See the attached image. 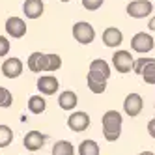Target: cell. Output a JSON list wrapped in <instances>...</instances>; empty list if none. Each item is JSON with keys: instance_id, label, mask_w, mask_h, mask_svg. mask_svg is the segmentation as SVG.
Wrapping results in <instances>:
<instances>
[{"instance_id": "cell-1", "label": "cell", "mask_w": 155, "mask_h": 155, "mask_svg": "<svg viewBox=\"0 0 155 155\" xmlns=\"http://www.w3.org/2000/svg\"><path fill=\"white\" fill-rule=\"evenodd\" d=\"M103 125V137L107 142H116L121 135V125H124V116L118 110H107L101 118Z\"/></svg>"}, {"instance_id": "cell-2", "label": "cell", "mask_w": 155, "mask_h": 155, "mask_svg": "<svg viewBox=\"0 0 155 155\" xmlns=\"http://www.w3.org/2000/svg\"><path fill=\"white\" fill-rule=\"evenodd\" d=\"M86 79L99 81V82H107V81L110 79V65H108V62L103 60V58H95V60H92L90 68H88Z\"/></svg>"}, {"instance_id": "cell-3", "label": "cell", "mask_w": 155, "mask_h": 155, "mask_svg": "<svg viewBox=\"0 0 155 155\" xmlns=\"http://www.w3.org/2000/svg\"><path fill=\"white\" fill-rule=\"evenodd\" d=\"M73 38L75 41H79L81 45H90V43L95 39V28L86 23V21H79V23L73 25Z\"/></svg>"}, {"instance_id": "cell-4", "label": "cell", "mask_w": 155, "mask_h": 155, "mask_svg": "<svg viewBox=\"0 0 155 155\" xmlns=\"http://www.w3.org/2000/svg\"><path fill=\"white\" fill-rule=\"evenodd\" d=\"M153 47H155V39L146 32H137L131 38V49L138 54H148L153 51Z\"/></svg>"}, {"instance_id": "cell-5", "label": "cell", "mask_w": 155, "mask_h": 155, "mask_svg": "<svg viewBox=\"0 0 155 155\" xmlns=\"http://www.w3.org/2000/svg\"><path fill=\"white\" fill-rule=\"evenodd\" d=\"M23 69H25V64L17 56L6 58L2 62V68H0V71H2V75L6 77V79H19V77L23 75Z\"/></svg>"}, {"instance_id": "cell-6", "label": "cell", "mask_w": 155, "mask_h": 155, "mask_svg": "<svg viewBox=\"0 0 155 155\" xmlns=\"http://www.w3.org/2000/svg\"><path fill=\"white\" fill-rule=\"evenodd\" d=\"M151 12H153V4L150 0H131L127 4V13L133 19H144L151 15Z\"/></svg>"}, {"instance_id": "cell-7", "label": "cell", "mask_w": 155, "mask_h": 155, "mask_svg": "<svg viewBox=\"0 0 155 155\" xmlns=\"http://www.w3.org/2000/svg\"><path fill=\"white\" fill-rule=\"evenodd\" d=\"M133 62H135V58L131 56L129 51H116L112 54V65L116 68L118 73H129V71H133Z\"/></svg>"}, {"instance_id": "cell-8", "label": "cell", "mask_w": 155, "mask_h": 155, "mask_svg": "<svg viewBox=\"0 0 155 155\" xmlns=\"http://www.w3.org/2000/svg\"><path fill=\"white\" fill-rule=\"evenodd\" d=\"M142 108H144V99H142V95L137 94V92L127 94L125 101H124V112L127 116H131V118H137L142 112Z\"/></svg>"}, {"instance_id": "cell-9", "label": "cell", "mask_w": 155, "mask_h": 155, "mask_svg": "<svg viewBox=\"0 0 155 155\" xmlns=\"http://www.w3.org/2000/svg\"><path fill=\"white\" fill-rule=\"evenodd\" d=\"M68 127L73 133H82L90 127V114L82 112V110H77V112H71V116L68 118Z\"/></svg>"}, {"instance_id": "cell-10", "label": "cell", "mask_w": 155, "mask_h": 155, "mask_svg": "<svg viewBox=\"0 0 155 155\" xmlns=\"http://www.w3.org/2000/svg\"><path fill=\"white\" fill-rule=\"evenodd\" d=\"M6 32L9 38L21 39L26 36V23L21 17H8L6 19Z\"/></svg>"}, {"instance_id": "cell-11", "label": "cell", "mask_w": 155, "mask_h": 155, "mask_svg": "<svg viewBox=\"0 0 155 155\" xmlns=\"http://www.w3.org/2000/svg\"><path fill=\"white\" fill-rule=\"evenodd\" d=\"M60 88V81L54 75H41L38 79V90L41 95H54Z\"/></svg>"}, {"instance_id": "cell-12", "label": "cell", "mask_w": 155, "mask_h": 155, "mask_svg": "<svg viewBox=\"0 0 155 155\" xmlns=\"http://www.w3.org/2000/svg\"><path fill=\"white\" fill-rule=\"evenodd\" d=\"M45 140H47V137L41 131H28L23 138V146L28 151H39L43 148V144H45Z\"/></svg>"}, {"instance_id": "cell-13", "label": "cell", "mask_w": 155, "mask_h": 155, "mask_svg": "<svg viewBox=\"0 0 155 155\" xmlns=\"http://www.w3.org/2000/svg\"><path fill=\"white\" fill-rule=\"evenodd\" d=\"M103 43H105V47L108 49H116L120 47L121 43H124V34H121V30L116 28V26H108L103 30V36H101Z\"/></svg>"}, {"instance_id": "cell-14", "label": "cell", "mask_w": 155, "mask_h": 155, "mask_svg": "<svg viewBox=\"0 0 155 155\" xmlns=\"http://www.w3.org/2000/svg\"><path fill=\"white\" fill-rule=\"evenodd\" d=\"M26 68L32 73H41V71H47V54L45 52H32L28 60H26Z\"/></svg>"}, {"instance_id": "cell-15", "label": "cell", "mask_w": 155, "mask_h": 155, "mask_svg": "<svg viewBox=\"0 0 155 155\" xmlns=\"http://www.w3.org/2000/svg\"><path fill=\"white\" fill-rule=\"evenodd\" d=\"M43 9H45V4L43 0H25L23 4V13L26 15V19H39L43 15Z\"/></svg>"}, {"instance_id": "cell-16", "label": "cell", "mask_w": 155, "mask_h": 155, "mask_svg": "<svg viewBox=\"0 0 155 155\" xmlns=\"http://www.w3.org/2000/svg\"><path fill=\"white\" fill-rule=\"evenodd\" d=\"M79 105V97H77V94L75 92H71V90H65V92H60V95H58V107L62 108V110H75V107Z\"/></svg>"}, {"instance_id": "cell-17", "label": "cell", "mask_w": 155, "mask_h": 155, "mask_svg": "<svg viewBox=\"0 0 155 155\" xmlns=\"http://www.w3.org/2000/svg\"><path fill=\"white\" fill-rule=\"evenodd\" d=\"M45 108H47V101H45V97L41 94L39 95H32L28 99V110L32 114H41V112H45Z\"/></svg>"}, {"instance_id": "cell-18", "label": "cell", "mask_w": 155, "mask_h": 155, "mask_svg": "<svg viewBox=\"0 0 155 155\" xmlns=\"http://www.w3.org/2000/svg\"><path fill=\"white\" fill-rule=\"evenodd\" d=\"M99 153H101V148L92 138H86L79 144V155H99Z\"/></svg>"}, {"instance_id": "cell-19", "label": "cell", "mask_w": 155, "mask_h": 155, "mask_svg": "<svg viewBox=\"0 0 155 155\" xmlns=\"http://www.w3.org/2000/svg\"><path fill=\"white\" fill-rule=\"evenodd\" d=\"M52 155H75V148L69 140H58L52 146Z\"/></svg>"}, {"instance_id": "cell-20", "label": "cell", "mask_w": 155, "mask_h": 155, "mask_svg": "<svg viewBox=\"0 0 155 155\" xmlns=\"http://www.w3.org/2000/svg\"><path fill=\"white\" fill-rule=\"evenodd\" d=\"M140 77L144 79V82H146V84H155V58H151V60L142 68Z\"/></svg>"}, {"instance_id": "cell-21", "label": "cell", "mask_w": 155, "mask_h": 155, "mask_svg": "<svg viewBox=\"0 0 155 155\" xmlns=\"http://www.w3.org/2000/svg\"><path fill=\"white\" fill-rule=\"evenodd\" d=\"M13 142V131L4 124H0V148H8Z\"/></svg>"}, {"instance_id": "cell-22", "label": "cell", "mask_w": 155, "mask_h": 155, "mask_svg": "<svg viewBox=\"0 0 155 155\" xmlns=\"http://www.w3.org/2000/svg\"><path fill=\"white\" fill-rule=\"evenodd\" d=\"M60 68H62V56L60 54H54V52L47 54V71L52 73V71H58Z\"/></svg>"}, {"instance_id": "cell-23", "label": "cell", "mask_w": 155, "mask_h": 155, "mask_svg": "<svg viewBox=\"0 0 155 155\" xmlns=\"http://www.w3.org/2000/svg\"><path fill=\"white\" fill-rule=\"evenodd\" d=\"M13 105V95L8 88L0 86V108H9Z\"/></svg>"}, {"instance_id": "cell-24", "label": "cell", "mask_w": 155, "mask_h": 155, "mask_svg": "<svg viewBox=\"0 0 155 155\" xmlns=\"http://www.w3.org/2000/svg\"><path fill=\"white\" fill-rule=\"evenodd\" d=\"M88 84V90L92 94H105L107 90V82H99V81H92V79H86Z\"/></svg>"}, {"instance_id": "cell-25", "label": "cell", "mask_w": 155, "mask_h": 155, "mask_svg": "<svg viewBox=\"0 0 155 155\" xmlns=\"http://www.w3.org/2000/svg\"><path fill=\"white\" fill-rule=\"evenodd\" d=\"M150 60H151V56H142V58L135 60V62H133V71H135L137 75H140L142 68H144V65H146V64H148Z\"/></svg>"}, {"instance_id": "cell-26", "label": "cell", "mask_w": 155, "mask_h": 155, "mask_svg": "<svg viewBox=\"0 0 155 155\" xmlns=\"http://www.w3.org/2000/svg\"><path fill=\"white\" fill-rule=\"evenodd\" d=\"M105 0H82V6L88 9V12H95V9H99L103 6Z\"/></svg>"}, {"instance_id": "cell-27", "label": "cell", "mask_w": 155, "mask_h": 155, "mask_svg": "<svg viewBox=\"0 0 155 155\" xmlns=\"http://www.w3.org/2000/svg\"><path fill=\"white\" fill-rule=\"evenodd\" d=\"M9 49H12V43H9V39L6 36H0V58L6 56V54L9 52Z\"/></svg>"}, {"instance_id": "cell-28", "label": "cell", "mask_w": 155, "mask_h": 155, "mask_svg": "<svg viewBox=\"0 0 155 155\" xmlns=\"http://www.w3.org/2000/svg\"><path fill=\"white\" fill-rule=\"evenodd\" d=\"M148 135H150L151 138H155V118L148 121Z\"/></svg>"}, {"instance_id": "cell-29", "label": "cell", "mask_w": 155, "mask_h": 155, "mask_svg": "<svg viewBox=\"0 0 155 155\" xmlns=\"http://www.w3.org/2000/svg\"><path fill=\"white\" fill-rule=\"evenodd\" d=\"M148 28H150L151 32H155V15L150 19V23H148Z\"/></svg>"}, {"instance_id": "cell-30", "label": "cell", "mask_w": 155, "mask_h": 155, "mask_svg": "<svg viewBox=\"0 0 155 155\" xmlns=\"http://www.w3.org/2000/svg\"><path fill=\"white\" fill-rule=\"evenodd\" d=\"M138 155H155V153H153V151H148V150H146V151H140Z\"/></svg>"}, {"instance_id": "cell-31", "label": "cell", "mask_w": 155, "mask_h": 155, "mask_svg": "<svg viewBox=\"0 0 155 155\" xmlns=\"http://www.w3.org/2000/svg\"><path fill=\"white\" fill-rule=\"evenodd\" d=\"M60 2H71V0H60Z\"/></svg>"}]
</instances>
